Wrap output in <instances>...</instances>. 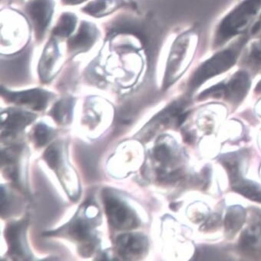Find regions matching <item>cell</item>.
<instances>
[{
    "label": "cell",
    "mask_w": 261,
    "mask_h": 261,
    "mask_svg": "<svg viewBox=\"0 0 261 261\" xmlns=\"http://www.w3.org/2000/svg\"><path fill=\"white\" fill-rule=\"evenodd\" d=\"M51 136V129L48 128L45 124H39L35 127L34 139L38 147L45 145Z\"/></svg>",
    "instance_id": "cell-21"
},
{
    "label": "cell",
    "mask_w": 261,
    "mask_h": 261,
    "mask_svg": "<svg viewBox=\"0 0 261 261\" xmlns=\"http://www.w3.org/2000/svg\"><path fill=\"white\" fill-rule=\"evenodd\" d=\"M246 212L241 206L230 207L226 215L224 226L229 237L236 234L245 221Z\"/></svg>",
    "instance_id": "cell-15"
},
{
    "label": "cell",
    "mask_w": 261,
    "mask_h": 261,
    "mask_svg": "<svg viewBox=\"0 0 261 261\" xmlns=\"http://www.w3.org/2000/svg\"><path fill=\"white\" fill-rule=\"evenodd\" d=\"M250 39L248 33H244L230 46L218 51L202 62L191 75L188 81V90L193 92L211 79L230 70L236 65Z\"/></svg>",
    "instance_id": "cell-1"
},
{
    "label": "cell",
    "mask_w": 261,
    "mask_h": 261,
    "mask_svg": "<svg viewBox=\"0 0 261 261\" xmlns=\"http://www.w3.org/2000/svg\"><path fill=\"white\" fill-rule=\"evenodd\" d=\"M6 114L7 117L2 122V129L5 130V134L9 135L22 130L36 118L34 114L21 110H11Z\"/></svg>",
    "instance_id": "cell-12"
},
{
    "label": "cell",
    "mask_w": 261,
    "mask_h": 261,
    "mask_svg": "<svg viewBox=\"0 0 261 261\" xmlns=\"http://www.w3.org/2000/svg\"><path fill=\"white\" fill-rule=\"evenodd\" d=\"M98 35V30L93 24L85 21L82 22L76 34L68 42L69 53L75 56L89 51L96 42Z\"/></svg>",
    "instance_id": "cell-10"
},
{
    "label": "cell",
    "mask_w": 261,
    "mask_h": 261,
    "mask_svg": "<svg viewBox=\"0 0 261 261\" xmlns=\"http://www.w3.org/2000/svg\"><path fill=\"white\" fill-rule=\"evenodd\" d=\"M62 1L65 5L75 6L83 4L87 0H62Z\"/></svg>",
    "instance_id": "cell-26"
},
{
    "label": "cell",
    "mask_w": 261,
    "mask_h": 261,
    "mask_svg": "<svg viewBox=\"0 0 261 261\" xmlns=\"http://www.w3.org/2000/svg\"><path fill=\"white\" fill-rule=\"evenodd\" d=\"M44 159H45V162H47L48 166L53 169H55L59 165V154L57 148L54 145L50 146L45 151Z\"/></svg>",
    "instance_id": "cell-23"
},
{
    "label": "cell",
    "mask_w": 261,
    "mask_h": 261,
    "mask_svg": "<svg viewBox=\"0 0 261 261\" xmlns=\"http://www.w3.org/2000/svg\"><path fill=\"white\" fill-rule=\"evenodd\" d=\"M261 243V230L252 227L246 230L241 238V245L247 250H253L259 247Z\"/></svg>",
    "instance_id": "cell-19"
},
{
    "label": "cell",
    "mask_w": 261,
    "mask_h": 261,
    "mask_svg": "<svg viewBox=\"0 0 261 261\" xmlns=\"http://www.w3.org/2000/svg\"><path fill=\"white\" fill-rule=\"evenodd\" d=\"M69 234L72 236L73 239L80 241V242L84 243L86 245L85 248L83 249L84 253H91L93 247V244L91 243V233L90 227L87 222L83 220H76V221H72L69 228Z\"/></svg>",
    "instance_id": "cell-14"
},
{
    "label": "cell",
    "mask_w": 261,
    "mask_h": 261,
    "mask_svg": "<svg viewBox=\"0 0 261 261\" xmlns=\"http://www.w3.org/2000/svg\"><path fill=\"white\" fill-rule=\"evenodd\" d=\"M126 6L127 3L124 0H93L83 8V12L93 17L101 18Z\"/></svg>",
    "instance_id": "cell-13"
},
{
    "label": "cell",
    "mask_w": 261,
    "mask_h": 261,
    "mask_svg": "<svg viewBox=\"0 0 261 261\" xmlns=\"http://www.w3.org/2000/svg\"><path fill=\"white\" fill-rule=\"evenodd\" d=\"M219 84L222 97L232 104H238L247 95L251 82L249 72L238 70L227 82H222Z\"/></svg>",
    "instance_id": "cell-6"
},
{
    "label": "cell",
    "mask_w": 261,
    "mask_h": 261,
    "mask_svg": "<svg viewBox=\"0 0 261 261\" xmlns=\"http://www.w3.org/2000/svg\"><path fill=\"white\" fill-rule=\"evenodd\" d=\"M38 40L43 39L54 12L53 0H31L25 7Z\"/></svg>",
    "instance_id": "cell-4"
},
{
    "label": "cell",
    "mask_w": 261,
    "mask_h": 261,
    "mask_svg": "<svg viewBox=\"0 0 261 261\" xmlns=\"http://www.w3.org/2000/svg\"><path fill=\"white\" fill-rule=\"evenodd\" d=\"M2 95L10 102L27 106L33 110H43L46 107L51 94L39 89L13 92L2 88Z\"/></svg>",
    "instance_id": "cell-7"
},
{
    "label": "cell",
    "mask_w": 261,
    "mask_h": 261,
    "mask_svg": "<svg viewBox=\"0 0 261 261\" xmlns=\"http://www.w3.org/2000/svg\"><path fill=\"white\" fill-rule=\"evenodd\" d=\"M256 92H258V93H261V80L258 83L257 86H256Z\"/></svg>",
    "instance_id": "cell-27"
},
{
    "label": "cell",
    "mask_w": 261,
    "mask_h": 261,
    "mask_svg": "<svg viewBox=\"0 0 261 261\" xmlns=\"http://www.w3.org/2000/svg\"><path fill=\"white\" fill-rule=\"evenodd\" d=\"M72 111V101L69 100H62L56 103L53 108V116L59 123L65 122L68 117L70 116Z\"/></svg>",
    "instance_id": "cell-20"
},
{
    "label": "cell",
    "mask_w": 261,
    "mask_h": 261,
    "mask_svg": "<svg viewBox=\"0 0 261 261\" xmlns=\"http://www.w3.org/2000/svg\"><path fill=\"white\" fill-rule=\"evenodd\" d=\"M27 222L22 220L9 226L6 230V238L9 244V252L16 259H30V251L25 242Z\"/></svg>",
    "instance_id": "cell-9"
},
{
    "label": "cell",
    "mask_w": 261,
    "mask_h": 261,
    "mask_svg": "<svg viewBox=\"0 0 261 261\" xmlns=\"http://www.w3.org/2000/svg\"><path fill=\"white\" fill-rule=\"evenodd\" d=\"M260 12L261 0H244L238 4L218 24L214 36V49L247 33Z\"/></svg>",
    "instance_id": "cell-3"
},
{
    "label": "cell",
    "mask_w": 261,
    "mask_h": 261,
    "mask_svg": "<svg viewBox=\"0 0 261 261\" xmlns=\"http://www.w3.org/2000/svg\"><path fill=\"white\" fill-rule=\"evenodd\" d=\"M250 39L257 38L261 36V12L256 20L252 24L251 27L247 31Z\"/></svg>",
    "instance_id": "cell-24"
},
{
    "label": "cell",
    "mask_w": 261,
    "mask_h": 261,
    "mask_svg": "<svg viewBox=\"0 0 261 261\" xmlns=\"http://www.w3.org/2000/svg\"><path fill=\"white\" fill-rule=\"evenodd\" d=\"M220 221H221V218H220L219 215H212V217H210V218L206 221V222L204 223L201 229L204 230V231L213 230V229H215V227L220 224Z\"/></svg>",
    "instance_id": "cell-25"
},
{
    "label": "cell",
    "mask_w": 261,
    "mask_h": 261,
    "mask_svg": "<svg viewBox=\"0 0 261 261\" xmlns=\"http://www.w3.org/2000/svg\"><path fill=\"white\" fill-rule=\"evenodd\" d=\"M154 155L156 160L162 164L168 163L173 157L171 148L164 144L154 148Z\"/></svg>",
    "instance_id": "cell-22"
},
{
    "label": "cell",
    "mask_w": 261,
    "mask_h": 261,
    "mask_svg": "<svg viewBox=\"0 0 261 261\" xmlns=\"http://www.w3.org/2000/svg\"><path fill=\"white\" fill-rule=\"evenodd\" d=\"M146 244V240L142 235L124 233L117 238L116 249L123 259H135L142 256Z\"/></svg>",
    "instance_id": "cell-11"
},
{
    "label": "cell",
    "mask_w": 261,
    "mask_h": 261,
    "mask_svg": "<svg viewBox=\"0 0 261 261\" xmlns=\"http://www.w3.org/2000/svg\"><path fill=\"white\" fill-rule=\"evenodd\" d=\"M246 67L252 72H256L261 68V36L249 47L244 59Z\"/></svg>",
    "instance_id": "cell-18"
},
{
    "label": "cell",
    "mask_w": 261,
    "mask_h": 261,
    "mask_svg": "<svg viewBox=\"0 0 261 261\" xmlns=\"http://www.w3.org/2000/svg\"><path fill=\"white\" fill-rule=\"evenodd\" d=\"M61 56L59 45L56 39H51L44 48L39 64V77L41 81L48 83L60 69Z\"/></svg>",
    "instance_id": "cell-8"
},
{
    "label": "cell",
    "mask_w": 261,
    "mask_h": 261,
    "mask_svg": "<svg viewBox=\"0 0 261 261\" xmlns=\"http://www.w3.org/2000/svg\"><path fill=\"white\" fill-rule=\"evenodd\" d=\"M199 36L198 30L191 29L174 39L167 59L164 90L174 84L190 67L198 49Z\"/></svg>",
    "instance_id": "cell-2"
},
{
    "label": "cell",
    "mask_w": 261,
    "mask_h": 261,
    "mask_svg": "<svg viewBox=\"0 0 261 261\" xmlns=\"http://www.w3.org/2000/svg\"><path fill=\"white\" fill-rule=\"evenodd\" d=\"M76 25L77 17L74 13H63L53 30V36L61 39L69 37L75 31Z\"/></svg>",
    "instance_id": "cell-17"
},
{
    "label": "cell",
    "mask_w": 261,
    "mask_h": 261,
    "mask_svg": "<svg viewBox=\"0 0 261 261\" xmlns=\"http://www.w3.org/2000/svg\"><path fill=\"white\" fill-rule=\"evenodd\" d=\"M230 183L232 188L245 198L256 202H261V189L254 184L243 180L240 175L230 180Z\"/></svg>",
    "instance_id": "cell-16"
},
{
    "label": "cell",
    "mask_w": 261,
    "mask_h": 261,
    "mask_svg": "<svg viewBox=\"0 0 261 261\" xmlns=\"http://www.w3.org/2000/svg\"><path fill=\"white\" fill-rule=\"evenodd\" d=\"M106 215L110 224L118 230H128L138 225L137 219L133 211L112 195L104 198Z\"/></svg>",
    "instance_id": "cell-5"
}]
</instances>
